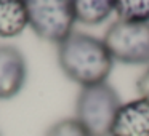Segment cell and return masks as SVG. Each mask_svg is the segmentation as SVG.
Listing matches in <instances>:
<instances>
[{"label":"cell","mask_w":149,"mask_h":136,"mask_svg":"<svg viewBox=\"0 0 149 136\" xmlns=\"http://www.w3.org/2000/svg\"><path fill=\"white\" fill-rule=\"evenodd\" d=\"M58 64L66 77L84 88L107 82L114 59L103 39L72 32L58 45Z\"/></svg>","instance_id":"obj_1"},{"label":"cell","mask_w":149,"mask_h":136,"mask_svg":"<svg viewBox=\"0 0 149 136\" xmlns=\"http://www.w3.org/2000/svg\"><path fill=\"white\" fill-rule=\"evenodd\" d=\"M120 106L119 93L107 82L84 87L75 101V119L90 136H109Z\"/></svg>","instance_id":"obj_2"},{"label":"cell","mask_w":149,"mask_h":136,"mask_svg":"<svg viewBox=\"0 0 149 136\" xmlns=\"http://www.w3.org/2000/svg\"><path fill=\"white\" fill-rule=\"evenodd\" d=\"M29 26L40 37L52 43H63L74 32V7L71 0H29Z\"/></svg>","instance_id":"obj_3"},{"label":"cell","mask_w":149,"mask_h":136,"mask_svg":"<svg viewBox=\"0 0 149 136\" xmlns=\"http://www.w3.org/2000/svg\"><path fill=\"white\" fill-rule=\"evenodd\" d=\"M114 62L149 64V24L114 21L103 37Z\"/></svg>","instance_id":"obj_4"},{"label":"cell","mask_w":149,"mask_h":136,"mask_svg":"<svg viewBox=\"0 0 149 136\" xmlns=\"http://www.w3.org/2000/svg\"><path fill=\"white\" fill-rule=\"evenodd\" d=\"M27 80L24 55L13 45H0V99H10L23 90Z\"/></svg>","instance_id":"obj_5"},{"label":"cell","mask_w":149,"mask_h":136,"mask_svg":"<svg viewBox=\"0 0 149 136\" xmlns=\"http://www.w3.org/2000/svg\"><path fill=\"white\" fill-rule=\"evenodd\" d=\"M109 136H149V101L135 98L119 107Z\"/></svg>","instance_id":"obj_6"},{"label":"cell","mask_w":149,"mask_h":136,"mask_svg":"<svg viewBox=\"0 0 149 136\" xmlns=\"http://www.w3.org/2000/svg\"><path fill=\"white\" fill-rule=\"evenodd\" d=\"M29 26L27 5L23 0H0V37H18Z\"/></svg>","instance_id":"obj_7"},{"label":"cell","mask_w":149,"mask_h":136,"mask_svg":"<svg viewBox=\"0 0 149 136\" xmlns=\"http://www.w3.org/2000/svg\"><path fill=\"white\" fill-rule=\"evenodd\" d=\"M74 7L75 23L85 26H98L107 21L114 13L112 0H75Z\"/></svg>","instance_id":"obj_8"},{"label":"cell","mask_w":149,"mask_h":136,"mask_svg":"<svg viewBox=\"0 0 149 136\" xmlns=\"http://www.w3.org/2000/svg\"><path fill=\"white\" fill-rule=\"evenodd\" d=\"M114 13L120 21L149 24V0H116Z\"/></svg>","instance_id":"obj_9"},{"label":"cell","mask_w":149,"mask_h":136,"mask_svg":"<svg viewBox=\"0 0 149 136\" xmlns=\"http://www.w3.org/2000/svg\"><path fill=\"white\" fill-rule=\"evenodd\" d=\"M45 136H90L77 119H63L53 123Z\"/></svg>","instance_id":"obj_10"},{"label":"cell","mask_w":149,"mask_h":136,"mask_svg":"<svg viewBox=\"0 0 149 136\" xmlns=\"http://www.w3.org/2000/svg\"><path fill=\"white\" fill-rule=\"evenodd\" d=\"M136 91H138L139 98H144L149 101V67L136 80Z\"/></svg>","instance_id":"obj_11"}]
</instances>
